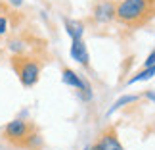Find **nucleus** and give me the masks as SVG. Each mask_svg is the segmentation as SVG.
<instances>
[{
  "mask_svg": "<svg viewBox=\"0 0 155 150\" xmlns=\"http://www.w3.org/2000/svg\"><path fill=\"white\" fill-rule=\"evenodd\" d=\"M155 19V0H117L115 21L127 29H142Z\"/></svg>",
  "mask_w": 155,
  "mask_h": 150,
  "instance_id": "1",
  "label": "nucleus"
},
{
  "mask_svg": "<svg viewBox=\"0 0 155 150\" xmlns=\"http://www.w3.org/2000/svg\"><path fill=\"white\" fill-rule=\"evenodd\" d=\"M10 64H12L14 73L19 79V83L25 89H33L40 81V75H42V69H44V60L38 56V52H27V54H19V56H12Z\"/></svg>",
  "mask_w": 155,
  "mask_h": 150,
  "instance_id": "2",
  "label": "nucleus"
},
{
  "mask_svg": "<svg viewBox=\"0 0 155 150\" xmlns=\"http://www.w3.org/2000/svg\"><path fill=\"white\" fill-rule=\"evenodd\" d=\"M35 131H37V125L29 119H23V117H15L8 121L2 129V137L6 142H10L12 146L15 148H25L29 137H31Z\"/></svg>",
  "mask_w": 155,
  "mask_h": 150,
  "instance_id": "3",
  "label": "nucleus"
},
{
  "mask_svg": "<svg viewBox=\"0 0 155 150\" xmlns=\"http://www.w3.org/2000/svg\"><path fill=\"white\" fill-rule=\"evenodd\" d=\"M117 0H96L90 10V21L98 27H105L115 23Z\"/></svg>",
  "mask_w": 155,
  "mask_h": 150,
  "instance_id": "4",
  "label": "nucleus"
},
{
  "mask_svg": "<svg viewBox=\"0 0 155 150\" xmlns=\"http://www.w3.org/2000/svg\"><path fill=\"white\" fill-rule=\"evenodd\" d=\"M96 145L102 148V150H124V146H123L121 139H119L115 127H107V129H104L102 133H100V137H98Z\"/></svg>",
  "mask_w": 155,
  "mask_h": 150,
  "instance_id": "5",
  "label": "nucleus"
},
{
  "mask_svg": "<svg viewBox=\"0 0 155 150\" xmlns=\"http://www.w3.org/2000/svg\"><path fill=\"white\" fill-rule=\"evenodd\" d=\"M69 56H71V60H75L79 65H82V68H88V65H90V52H88V46L84 43V39L71 40Z\"/></svg>",
  "mask_w": 155,
  "mask_h": 150,
  "instance_id": "6",
  "label": "nucleus"
},
{
  "mask_svg": "<svg viewBox=\"0 0 155 150\" xmlns=\"http://www.w3.org/2000/svg\"><path fill=\"white\" fill-rule=\"evenodd\" d=\"M63 29L71 40H81L84 39L86 23L82 19H75V17H63Z\"/></svg>",
  "mask_w": 155,
  "mask_h": 150,
  "instance_id": "7",
  "label": "nucleus"
},
{
  "mask_svg": "<svg viewBox=\"0 0 155 150\" xmlns=\"http://www.w3.org/2000/svg\"><path fill=\"white\" fill-rule=\"evenodd\" d=\"M61 81H63V85L79 91V89H82V85L86 83V77H82L81 73H77V71L71 69V68H63L61 69Z\"/></svg>",
  "mask_w": 155,
  "mask_h": 150,
  "instance_id": "8",
  "label": "nucleus"
},
{
  "mask_svg": "<svg viewBox=\"0 0 155 150\" xmlns=\"http://www.w3.org/2000/svg\"><path fill=\"white\" fill-rule=\"evenodd\" d=\"M6 48L12 56H19V54H27L31 52L29 50V40L21 35H15V37H10L8 43H6Z\"/></svg>",
  "mask_w": 155,
  "mask_h": 150,
  "instance_id": "9",
  "label": "nucleus"
},
{
  "mask_svg": "<svg viewBox=\"0 0 155 150\" xmlns=\"http://www.w3.org/2000/svg\"><path fill=\"white\" fill-rule=\"evenodd\" d=\"M140 98H142V94H123V96H119V98H117V100L111 104V108L107 110V116H113L115 112L123 110V108L136 104V102H138Z\"/></svg>",
  "mask_w": 155,
  "mask_h": 150,
  "instance_id": "10",
  "label": "nucleus"
},
{
  "mask_svg": "<svg viewBox=\"0 0 155 150\" xmlns=\"http://www.w3.org/2000/svg\"><path fill=\"white\" fill-rule=\"evenodd\" d=\"M155 77V65H150V68H142L140 71H136L134 75H130L127 83H124V87H132L136 83H142V81H150Z\"/></svg>",
  "mask_w": 155,
  "mask_h": 150,
  "instance_id": "11",
  "label": "nucleus"
},
{
  "mask_svg": "<svg viewBox=\"0 0 155 150\" xmlns=\"http://www.w3.org/2000/svg\"><path fill=\"white\" fill-rule=\"evenodd\" d=\"M77 96H79L81 102H84V104H88V102L94 100V89H92V83L86 79V83L82 85V89H79L77 91Z\"/></svg>",
  "mask_w": 155,
  "mask_h": 150,
  "instance_id": "12",
  "label": "nucleus"
},
{
  "mask_svg": "<svg viewBox=\"0 0 155 150\" xmlns=\"http://www.w3.org/2000/svg\"><path fill=\"white\" fill-rule=\"evenodd\" d=\"M10 27H12V23H10V17H8V14H0V37L8 35Z\"/></svg>",
  "mask_w": 155,
  "mask_h": 150,
  "instance_id": "13",
  "label": "nucleus"
},
{
  "mask_svg": "<svg viewBox=\"0 0 155 150\" xmlns=\"http://www.w3.org/2000/svg\"><path fill=\"white\" fill-rule=\"evenodd\" d=\"M150 65H155V48H151V52L146 56L144 65H142V68H150Z\"/></svg>",
  "mask_w": 155,
  "mask_h": 150,
  "instance_id": "14",
  "label": "nucleus"
},
{
  "mask_svg": "<svg viewBox=\"0 0 155 150\" xmlns=\"http://www.w3.org/2000/svg\"><path fill=\"white\" fill-rule=\"evenodd\" d=\"M142 98H146L147 102L155 104V91H146V92H142Z\"/></svg>",
  "mask_w": 155,
  "mask_h": 150,
  "instance_id": "15",
  "label": "nucleus"
},
{
  "mask_svg": "<svg viewBox=\"0 0 155 150\" xmlns=\"http://www.w3.org/2000/svg\"><path fill=\"white\" fill-rule=\"evenodd\" d=\"M6 2H8L12 8H15V10H19L23 4H25V0H6Z\"/></svg>",
  "mask_w": 155,
  "mask_h": 150,
  "instance_id": "16",
  "label": "nucleus"
},
{
  "mask_svg": "<svg viewBox=\"0 0 155 150\" xmlns=\"http://www.w3.org/2000/svg\"><path fill=\"white\" fill-rule=\"evenodd\" d=\"M90 150H102V148H100V146L96 145V142H94V145H90Z\"/></svg>",
  "mask_w": 155,
  "mask_h": 150,
  "instance_id": "17",
  "label": "nucleus"
},
{
  "mask_svg": "<svg viewBox=\"0 0 155 150\" xmlns=\"http://www.w3.org/2000/svg\"><path fill=\"white\" fill-rule=\"evenodd\" d=\"M82 150H90V146H84V148H82Z\"/></svg>",
  "mask_w": 155,
  "mask_h": 150,
  "instance_id": "18",
  "label": "nucleus"
}]
</instances>
